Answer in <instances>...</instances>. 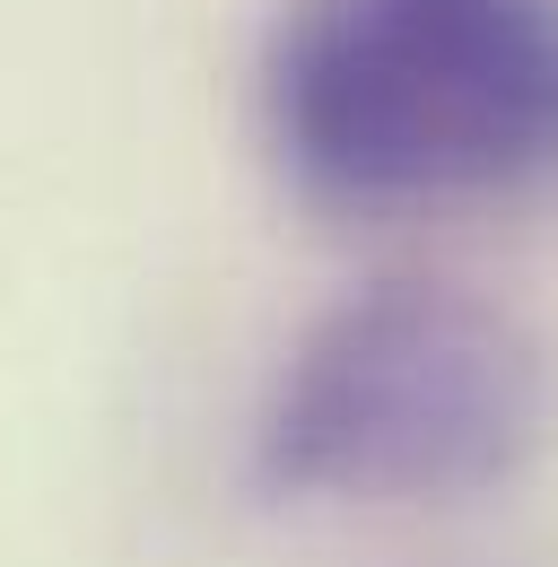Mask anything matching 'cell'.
I'll return each mask as SVG.
<instances>
[{
	"mask_svg": "<svg viewBox=\"0 0 558 567\" xmlns=\"http://www.w3.org/2000/svg\"><path fill=\"white\" fill-rule=\"evenodd\" d=\"M262 132L332 210L488 202L558 175V0H288Z\"/></svg>",
	"mask_w": 558,
	"mask_h": 567,
	"instance_id": "cell-1",
	"label": "cell"
},
{
	"mask_svg": "<svg viewBox=\"0 0 558 567\" xmlns=\"http://www.w3.org/2000/svg\"><path fill=\"white\" fill-rule=\"evenodd\" d=\"M550 436V350L463 280H366L279 358L254 472L279 497L445 506L515 481Z\"/></svg>",
	"mask_w": 558,
	"mask_h": 567,
	"instance_id": "cell-2",
	"label": "cell"
}]
</instances>
